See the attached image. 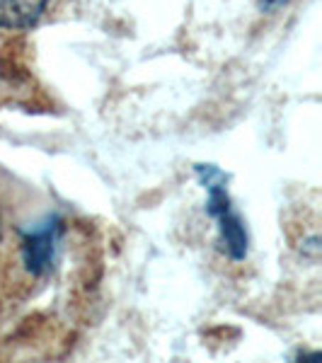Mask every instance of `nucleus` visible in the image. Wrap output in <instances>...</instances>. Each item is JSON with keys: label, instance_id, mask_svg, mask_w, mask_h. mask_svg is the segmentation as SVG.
Instances as JSON below:
<instances>
[{"label": "nucleus", "instance_id": "f257e3e1", "mask_svg": "<svg viewBox=\"0 0 322 363\" xmlns=\"http://www.w3.org/2000/svg\"><path fill=\"white\" fill-rule=\"evenodd\" d=\"M196 177L206 189V213L218 225V242L221 250L231 257L233 262H243L250 252V235L245 228L243 216L233 206V199L228 194L226 174L213 165H196Z\"/></svg>", "mask_w": 322, "mask_h": 363}, {"label": "nucleus", "instance_id": "f03ea898", "mask_svg": "<svg viewBox=\"0 0 322 363\" xmlns=\"http://www.w3.org/2000/svg\"><path fill=\"white\" fill-rule=\"evenodd\" d=\"M63 233H66V220L58 213L46 216L42 223L22 230L20 255H22V264H25L27 274L42 279L56 267Z\"/></svg>", "mask_w": 322, "mask_h": 363}, {"label": "nucleus", "instance_id": "7ed1b4c3", "mask_svg": "<svg viewBox=\"0 0 322 363\" xmlns=\"http://www.w3.org/2000/svg\"><path fill=\"white\" fill-rule=\"evenodd\" d=\"M51 0H0V29L34 27L49 13Z\"/></svg>", "mask_w": 322, "mask_h": 363}, {"label": "nucleus", "instance_id": "20e7f679", "mask_svg": "<svg viewBox=\"0 0 322 363\" xmlns=\"http://www.w3.org/2000/svg\"><path fill=\"white\" fill-rule=\"evenodd\" d=\"M286 0H262V10H274L279 5H284Z\"/></svg>", "mask_w": 322, "mask_h": 363}, {"label": "nucleus", "instance_id": "39448f33", "mask_svg": "<svg viewBox=\"0 0 322 363\" xmlns=\"http://www.w3.org/2000/svg\"><path fill=\"white\" fill-rule=\"evenodd\" d=\"M0 240H3V218H0Z\"/></svg>", "mask_w": 322, "mask_h": 363}]
</instances>
